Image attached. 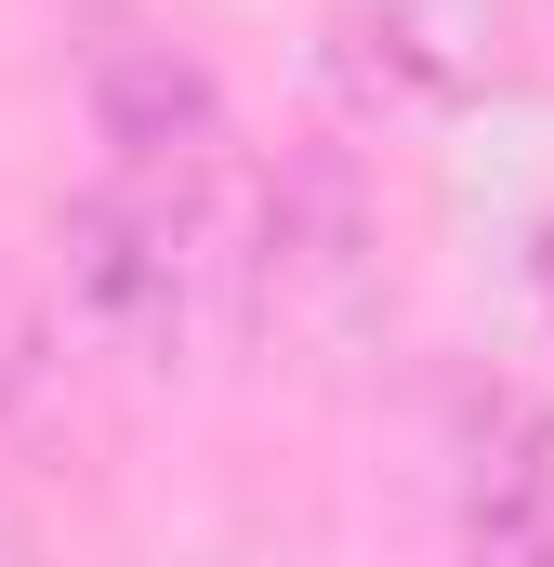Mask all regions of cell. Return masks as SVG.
<instances>
[{"mask_svg": "<svg viewBox=\"0 0 554 567\" xmlns=\"http://www.w3.org/2000/svg\"><path fill=\"white\" fill-rule=\"evenodd\" d=\"M53 278H66V317L93 343L172 370L225 317L265 303V238H238L212 212V172H120V185L53 212Z\"/></svg>", "mask_w": 554, "mask_h": 567, "instance_id": "obj_1", "label": "cell"}, {"mask_svg": "<svg viewBox=\"0 0 554 567\" xmlns=\"http://www.w3.org/2000/svg\"><path fill=\"white\" fill-rule=\"evenodd\" d=\"M80 106L120 172H225V80L172 40V27H133L106 13L80 40Z\"/></svg>", "mask_w": 554, "mask_h": 567, "instance_id": "obj_2", "label": "cell"}, {"mask_svg": "<svg viewBox=\"0 0 554 567\" xmlns=\"http://www.w3.org/2000/svg\"><path fill=\"white\" fill-rule=\"evenodd\" d=\"M449 488H462V555L475 567H554V396L475 383L449 423Z\"/></svg>", "mask_w": 554, "mask_h": 567, "instance_id": "obj_3", "label": "cell"}, {"mask_svg": "<svg viewBox=\"0 0 554 567\" xmlns=\"http://www.w3.org/2000/svg\"><path fill=\"white\" fill-rule=\"evenodd\" d=\"M330 66H343L370 106H410V120L489 93V40H462L435 0H343V13H330Z\"/></svg>", "mask_w": 554, "mask_h": 567, "instance_id": "obj_4", "label": "cell"}, {"mask_svg": "<svg viewBox=\"0 0 554 567\" xmlns=\"http://www.w3.org/2000/svg\"><path fill=\"white\" fill-rule=\"evenodd\" d=\"M529 278H542V317H554V225H542V251H529Z\"/></svg>", "mask_w": 554, "mask_h": 567, "instance_id": "obj_5", "label": "cell"}]
</instances>
